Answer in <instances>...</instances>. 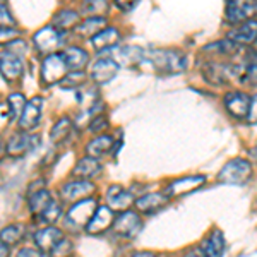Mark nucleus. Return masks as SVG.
Wrapping results in <instances>:
<instances>
[{"label": "nucleus", "instance_id": "1", "mask_svg": "<svg viewBox=\"0 0 257 257\" xmlns=\"http://www.w3.org/2000/svg\"><path fill=\"white\" fill-rule=\"evenodd\" d=\"M148 60L161 74H180L187 69V57L178 50H149Z\"/></svg>", "mask_w": 257, "mask_h": 257}, {"label": "nucleus", "instance_id": "2", "mask_svg": "<svg viewBox=\"0 0 257 257\" xmlns=\"http://www.w3.org/2000/svg\"><path fill=\"white\" fill-rule=\"evenodd\" d=\"M252 177V165L250 161L243 158L230 160L219 172V182L228 185H243L250 180Z\"/></svg>", "mask_w": 257, "mask_h": 257}, {"label": "nucleus", "instance_id": "3", "mask_svg": "<svg viewBox=\"0 0 257 257\" xmlns=\"http://www.w3.org/2000/svg\"><path fill=\"white\" fill-rule=\"evenodd\" d=\"M96 199L93 197H86V199H81V201L74 202L72 206H70V209L67 211V225L70 226H76V228H81V226H86L88 225V221L91 219V216L94 214V211H96Z\"/></svg>", "mask_w": 257, "mask_h": 257}, {"label": "nucleus", "instance_id": "4", "mask_svg": "<svg viewBox=\"0 0 257 257\" xmlns=\"http://www.w3.org/2000/svg\"><path fill=\"white\" fill-rule=\"evenodd\" d=\"M65 74H67V65L62 53H50L41 64V79L48 86L60 82Z\"/></svg>", "mask_w": 257, "mask_h": 257}, {"label": "nucleus", "instance_id": "5", "mask_svg": "<svg viewBox=\"0 0 257 257\" xmlns=\"http://www.w3.org/2000/svg\"><path fill=\"white\" fill-rule=\"evenodd\" d=\"M113 231L118 237L123 238H136L139 235V231L143 230V221H141L138 213H132V211H123L118 216L113 219Z\"/></svg>", "mask_w": 257, "mask_h": 257}, {"label": "nucleus", "instance_id": "6", "mask_svg": "<svg viewBox=\"0 0 257 257\" xmlns=\"http://www.w3.org/2000/svg\"><path fill=\"white\" fill-rule=\"evenodd\" d=\"M40 146V136H31L26 134L24 131L18 132L9 139V143L6 144L7 148V155L12 158H23L24 155L35 151Z\"/></svg>", "mask_w": 257, "mask_h": 257}, {"label": "nucleus", "instance_id": "7", "mask_svg": "<svg viewBox=\"0 0 257 257\" xmlns=\"http://www.w3.org/2000/svg\"><path fill=\"white\" fill-rule=\"evenodd\" d=\"M255 0H228L226 21L231 24H242L255 16Z\"/></svg>", "mask_w": 257, "mask_h": 257}, {"label": "nucleus", "instance_id": "8", "mask_svg": "<svg viewBox=\"0 0 257 257\" xmlns=\"http://www.w3.org/2000/svg\"><path fill=\"white\" fill-rule=\"evenodd\" d=\"M33 43L40 53H55V50L62 45V31L53 26H45L33 36Z\"/></svg>", "mask_w": 257, "mask_h": 257}, {"label": "nucleus", "instance_id": "9", "mask_svg": "<svg viewBox=\"0 0 257 257\" xmlns=\"http://www.w3.org/2000/svg\"><path fill=\"white\" fill-rule=\"evenodd\" d=\"M206 184L204 175H190L184 178H177L167 187V196L168 197H184L187 194H192L194 190L201 189Z\"/></svg>", "mask_w": 257, "mask_h": 257}, {"label": "nucleus", "instance_id": "10", "mask_svg": "<svg viewBox=\"0 0 257 257\" xmlns=\"http://www.w3.org/2000/svg\"><path fill=\"white\" fill-rule=\"evenodd\" d=\"M113 219H115V211H111L108 206H96V211L94 214L91 216V219L86 225V231L89 235H99V233H105L106 230H110L111 225H113Z\"/></svg>", "mask_w": 257, "mask_h": 257}, {"label": "nucleus", "instance_id": "11", "mask_svg": "<svg viewBox=\"0 0 257 257\" xmlns=\"http://www.w3.org/2000/svg\"><path fill=\"white\" fill-rule=\"evenodd\" d=\"M0 74L6 81L9 82H16L23 77L24 74V64H23V59L19 55L12 52H4L0 55Z\"/></svg>", "mask_w": 257, "mask_h": 257}, {"label": "nucleus", "instance_id": "12", "mask_svg": "<svg viewBox=\"0 0 257 257\" xmlns=\"http://www.w3.org/2000/svg\"><path fill=\"white\" fill-rule=\"evenodd\" d=\"M41 111H43V99L40 96L33 98L31 101H26V105H24V108L19 115L21 131L28 132L38 125V122L41 120Z\"/></svg>", "mask_w": 257, "mask_h": 257}, {"label": "nucleus", "instance_id": "13", "mask_svg": "<svg viewBox=\"0 0 257 257\" xmlns=\"http://www.w3.org/2000/svg\"><path fill=\"white\" fill-rule=\"evenodd\" d=\"M250 101L252 98L247 93H242V91H230V93L225 94V106L228 113L238 120L247 117L248 108H250Z\"/></svg>", "mask_w": 257, "mask_h": 257}, {"label": "nucleus", "instance_id": "14", "mask_svg": "<svg viewBox=\"0 0 257 257\" xmlns=\"http://www.w3.org/2000/svg\"><path fill=\"white\" fill-rule=\"evenodd\" d=\"M94 192V184H91L89 180H72L67 182L64 187L60 189V196L64 201L69 202H77L81 199L89 197Z\"/></svg>", "mask_w": 257, "mask_h": 257}, {"label": "nucleus", "instance_id": "15", "mask_svg": "<svg viewBox=\"0 0 257 257\" xmlns=\"http://www.w3.org/2000/svg\"><path fill=\"white\" fill-rule=\"evenodd\" d=\"M134 204V196H132L128 190H125L122 187V185H111L108 189V192H106V206L115 211V213H123V211H127L131 206Z\"/></svg>", "mask_w": 257, "mask_h": 257}, {"label": "nucleus", "instance_id": "16", "mask_svg": "<svg viewBox=\"0 0 257 257\" xmlns=\"http://www.w3.org/2000/svg\"><path fill=\"white\" fill-rule=\"evenodd\" d=\"M62 238H64V233H62V230L57 226H45L35 233V243H36V247H38V250L43 252V254L52 252V248L55 247Z\"/></svg>", "mask_w": 257, "mask_h": 257}, {"label": "nucleus", "instance_id": "17", "mask_svg": "<svg viewBox=\"0 0 257 257\" xmlns=\"http://www.w3.org/2000/svg\"><path fill=\"white\" fill-rule=\"evenodd\" d=\"M118 72V64L110 57H105V59H99L94 62L93 70H91V77L96 84H106L117 76Z\"/></svg>", "mask_w": 257, "mask_h": 257}, {"label": "nucleus", "instance_id": "18", "mask_svg": "<svg viewBox=\"0 0 257 257\" xmlns=\"http://www.w3.org/2000/svg\"><path fill=\"white\" fill-rule=\"evenodd\" d=\"M168 196L161 192H151V194H144L139 199H136L134 204L139 209V213L143 214H153L156 211L163 209L168 204Z\"/></svg>", "mask_w": 257, "mask_h": 257}, {"label": "nucleus", "instance_id": "19", "mask_svg": "<svg viewBox=\"0 0 257 257\" xmlns=\"http://www.w3.org/2000/svg\"><path fill=\"white\" fill-rule=\"evenodd\" d=\"M202 74H204V79L208 81L209 84L221 86V84H226V82L230 81L231 74H235V70L231 67H228V65H225V64L209 62V64L204 65Z\"/></svg>", "mask_w": 257, "mask_h": 257}, {"label": "nucleus", "instance_id": "20", "mask_svg": "<svg viewBox=\"0 0 257 257\" xmlns=\"http://www.w3.org/2000/svg\"><path fill=\"white\" fill-rule=\"evenodd\" d=\"M225 247H226L225 235H223L221 230L214 228L208 237L204 238L201 250L204 252L206 257H223V254H225Z\"/></svg>", "mask_w": 257, "mask_h": 257}, {"label": "nucleus", "instance_id": "21", "mask_svg": "<svg viewBox=\"0 0 257 257\" xmlns=\"http://www.w3.org/2000/svg\"><path fill=\"white\" fill-rule=\"evenodd\" d=\"M101 172V163L98 160L91 158V156H84L76 163L72 170V175L79 180H91V178L98 177Z\"/></svg>", "mask_w": 257, "mask_h": 257}, {"label": "nucleus", "instance_id": "22", "mask_svg": "<svg viewBox=\"0 0 257 257\" xmlns=\"http://www.w3.org/2000/svg\"><path fill=\"white\" fill-rule=\"evenodd\" d=\"M255 33H257V23L254 19L242 23L237 30L228 33V40H231L237 45H250L255 41Z\"/></svg>", "mask_w": 257, "mask_h": 257}, {"label": "nucleus", "instance_id": "23", "mask_svg": "<svg viewBox=\"0 0 257 257\" xmlns=\"http://www.w3.org/2000/svg\"><path fill=\"white\" fill-rule=\"evenodd\" d=\"M113 146H115V139L111 136H98L94 138L91 143L86 146V155L91 156L94 160H99L101 156L108 155V153H113Z\"/></svg>", "mask_w": 257, "mask_h": 257}, {"label": "nucleus", "instance_id": "24", "mask_svg": "<svg viewBox=\"0 0 257 257\" xmlns=\"http://www.w3.org/2000/svg\"><path fill=\"white\" fill-rule=\"evenodd\" d=\"M118 41H120V33L118 30H115V28H103L96 36L91 38V43H93V47L96 48L98 52L115 48L118 45Z\"/></svg>", "mask_w": 257, "mask_h": 257}, {"label": "nucleus", "instance_id": "25", "mask_svg": "<svg viewBox=\"0 0 257 257\" xmlns=\"http://www.w3.org/2000/svg\"><path fill=\"white\" fill-rule=\"evenodd\" d=\"M62 57H64L67 69H72V70H82L86 67V64H88V60H89L88 52L79 48V47L67 48L64 53H62Z\"/></svg>", "mask_w": 257, "mask_h": 257}, {"label": "nucleus", "instance_id": "26", "mask_svg": "<svg viewBox=\"0 0 257 257\" xmlns=\"http://www.w3.org/2000/svg\"><path fill=\"white\" fill-rule=\"evenodd\" d=\"M53 201L52 194L47 189H38V190H31L30 194V209L35 216H40L45 209L48 208V204Z\"/></svg>", "mask_w": 257, "mask_h": 257}, {"label": "nucleus", "instance_id": "27", "mask_svg": "<svg viewBox=\"0 0 257 257\" xmlns=\"http://www.w3.org/2000/svg\"><path fill=\"white\" fill-rule=\"evenodd\" d=\"M106 28V19L105 18H86L77 24L76 31L79 33L82 38H93L99 31Z\"/></svg>", "mask_w": 257, "mask_h": 257}, {"label": "nucleus", "instance_id": "28", "mask_svg": "<svg viewBox=\"0 0 257 257\" xmlns=\"http://www.w3.org/2000/svg\"><path fill=\"white\" fill-rule=\"evenodd\" d=\"M79 23H81V19L76 11H60L59 14L53 18V28H57L59 31L76 30Z\"/></svg>", "mask_w": 257, "mask_h": 257}, {"label": "nucleus", "instance_id": "29", "mask_svg": "<svg viewBox=\"0 0 257 257\" xmlns=\"http://www.w3.org/2000/svg\"><path fill=\"white\" fill-rule=\"evenodd\" d=\"M72 127H74V123L69 117L60 118L59 122L53 125L52 132H50V141H52L53 144L65 143V141L69 139V136L72 134Z\"/></svg>", "mask_w": 257, "mask_h": 257}, {"label": "nucleus", "instance_id": "30", "mask_svg": "<svg viewBox=\"0 0 257 257\" xmlns=\"http://www.w3.org/2000/svg\"><path fill=\"white\" fill-rule=\"evenodd\" d=\"M110 4L108 0H84L81 12L88 18H103L108 12Z\"/></svg>", "mask_w": 257, "mask_h": 257}, {"label": "nucleus", "instance_id": "31", "mask_svg": "<svg viewBox=\"0 0 257 257\" xmlns=\"http://www.w3.org/2000/svg\"><path fill=\"white\" fill-rule=\"evenodd\" d=\"M23 237H24V225H21V223L9 225L0 231V240H2L7 247L18 245L21 240H23Z\"/></svg>", "mask_w": 257, "mask_h": 257}, {"label": "nucleus", "instance_id": "32", "mask_svg": "<svg viewBox=\"0 0 257 257\" xmlns=\"http://www.w3.org/2000/svg\"><path fill=\"white\" fill-rule=\"evenodd\" d=\"M143 57H144V52L139 47H134V45H131V47H122V48H118V52H117V59H120L122 64L128 65V67L143 62Z\"/></svg>", "mask_w": 257, "mask_h": 257}, {"label": "nucleus", "instance_id": "33", "mask_svg": "<svg viewBox=\"0 0 257 257\" xmlns=\"http://www.w3.org/2000/svg\"><path fill=\"white\" fill-rule=\"evenodd\" d=\"M86 81H88V76L84 70H72L62 77L59 84L62 89H81L86 84Z\"/></svg>", "mask_w": 257, "mask_h": 257}, {"label": "nucleus", "instance_id": "34", "mask_svg": "<svg viewBox=\"0 0 257 257\" xmlns=\"http://www.w3.org/2000/svg\"><path fill=\"white\" fill-rule=\"evenodd\" d=\"M60 216H62V204L59 201H55V199H53V201L48 204V208L36 218H38L41 223H45V225H53V223L59 221Z\"/></svg>", "mask_w": 257, "mask_h": 257}, {"label": "nucleus", "instance_id": "35", "mask_svg": "<svg viewBox=\"0 0 257 257\" xmlns=\"http://www.w3.org/2000/svg\"><path fill=\"white\" fill-rule=\"evenodd\" d=\"M24 105H26V98H24L23 94L21 93L11 94L9 99H7V106H9V111H11V118H16L18 115H21Z\"/></svg>", "mask_w": 257, "mask_h": 257}, {"label": "nucleus", "instance_id": "36", "mask_svg": "<svg viewBox=\"0 0 257 257\" xmlns=\"http://www.w3.org/2000/svg\"><path fill=\"white\" fill-rule=\"evenodd\" d=\"M72 250H74L72 242H70L69 238L64 237L55 247L52 248V252H50V254H52V257H70Z\"/></svg>", "mask_w": 257, "mask_h": 257}, {"label": "nucleus", "instance_id": "37", "mask_svg": "<svg viewBox=\"0 0 257 257\" xmlns=\"http://www.w3.org/2000/svg\"><path fill=\"white\" fill-rule=\"evenodd\" d=\"M105 128H108V118L105 117L103 113L96 115V117H93L89 123V131L94 132V134H99V132H103Z\"/></svg>", "mask_w": 257, "mask_h": 257}, {"label": "nucleus", "instance_id": "38", "mask_svg": "<svg viewBox=\"0 0 257 257\" xmlns=\"http://www.w3.org/2000/svg\"><path fill=\"white\" fill-rule=\"evenodd\" d=\"M16 19L12 18L11 11L7 9V6L0 4V28H14Z\"/></svg>", "mask_w": 257, "mask_h": 257}, {"label": "nucleus", "instance_id": "39", "mask_svg": "<svg viewBox=\"0 0 257 257\" xmlns=\"http://www.w3.org/2000/svg\"><path fill=\"white\" fill-rule=\"evenodd\" d=\"M19 31L16 28H0V47L2 45H9L11 41L18 40Z\"/></svg>", "mask_w": 257, "mask_h": 257}, {"label": "nucleus", "instance_id": "40", "mask_svg": "<svg viewBox=\"0 0 257 257\" xmlns=\"http://www.w3.org/2000/svg\"><path fill=\"white\" fill-rule=\"evenodd\" d=\"M139 4V0H115V6L120 11H132Z\"/></svg>", "mask_w": 257, "mask_h": 257}, {"label": "nucleus", "instance_id": "41", "mask_svg": "<svg viewBox=\"0 0 257 257\" xmlns=\"http://www.w3.org/2000/svg\"><path fill=\"white\" fill-rule=\"evenodd\" d=\"M18 257H45L43 252H40L38 248H21V250L18 252Z\"/></svg>", "mask_w": 257, "mask_h": 257}, {"label": "nucleus", "instance_id": "42", "mask_svg": "<svg viewBox=\"0 0 257 257\" xmlns=\"http://www.w3.org/2000/svg\"><path fill=\"white\" fill-rule=\"evenodd\" d=\"M247 117H248V120H250L252 123L255 122V98H252V101H250V108H248Z\"/></svg>", "mask_w": 257, "mask_h": 257}, {"label": "nucleus", "instance_id": "43", "mask_svg": "<svg viewBox=\"0 0 257 257\" xmlns=\"http://www.w3.org/2000/svg\"><path fill=\"white\" fill-rule=\"evenodd\" d=\"M185 257H206V255L201 248H190L189 252H185Z\"/></svg>", "mask_w": 257, "mask_h": 257}, {"label": "nucleus", "instance_id": "44", "mask_svg": "<svg viewBox=\"0 0 257 257\" xmlns=\"http://www.w3.org/2000/svg\"><path fill=\"white\" fill-rule=\"evenodd\" d=\"M0 257H9V247L0 240Z\"/></svg>", "mask_w": 257, "mask_h": 257}, {"label": "nucleus", "instance_id": "45", "mask_svg": "<svg viewBox=\"0 0 257 257\" xmlns=\"http://www.w3.org/2000/svg\"><path fill=\"white\" fill-rule=\"evenodd\" d=\"M7 155V148H6V143H4L2 139H0V161L4 160V156Z\"/></svg>", "mask_w": 257, "mask_h": 257}, {"label": "nucleus", "instance_id": "46", "mask_svg": "<svg viewBox=\"0 0 257 257\" xmlns=\"http://www.w3.org/2000/svg\"><path fill=\"white\" fill-rule=\"evenodd\" d=\"M132 257H156V255L153 252H136Z\"/></svg>", "mask_w": 257, "mask_h": 257}]
</instances>
